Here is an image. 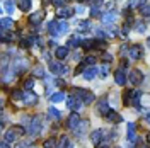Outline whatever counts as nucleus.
<instances>
[{
    "instance_id": "f257e3e1",
    "label": "nucleus",
    "mask_w": 150,
    "mask_h": 148,
    "mask_svg": "<svg viewBox=\"0 0 150 148\" xmlns=\"http://www.w3.org/2000/svg\"><path fill=\"white\" fill-rule=\"evenodd\" d=\"M22 135H26V126L24 124H14L12 128L5 131V135H4V141H7L9 145L12 143H17V140L22 136Z\"/></svg>"
},
{
    "instance_id": "f03ea898",
    "label": "nucleus",
    "mask_w": 150,
    "mask_h": 148,
    "mask_svg": "<svg viewBox=\"0 0 150 148\" xmlns=\"http://www.w3.org/2000/svg\"><path fill=\"white\" fill-rule=\"evenodd\" d=\"M72 95H75L77 99H80V101L84 102V104H92L94 102V94L91 90H87V89H80V87H74L72 89Z\"/></svg>"
},
{
    "instance_id": "7ed1b4c3",
    "label": "nucleus",
    "mask_w": 150,
    "mask_h": 148,
    "mask_svg": "<svg viewBox=\"0 0 150 148\" xmlns=\"http://www.w3.org/2000/svg\"><path fill=\"white\" fill-rule=\"evenodd\" d=\"M28 65H29L28 60H24V58H17V60H14V61L10 63V73H12V77H14V75L24 73V72L29 68Z\"/></svg>"
},
{
    "instance_id": "20e7f679",
    "label": "nucleus",
    "mask_w": 150,
    "mask_h": 148,
    "mask_svg": "<svg viewBox=\"0 0 150 148\" xmlns=\"http://www.w3.org/2000/svg\"><path fill=\"white\" fill-rule=\"evenodd\" d=\"M41 128H43V121H41V116L38 114V116L33 118V121H31V124H29V128H28L29 136H38L41 133Z\"/></svg>"
},
{
    "instance_id": "39448f33",
    "label": "nucleus",
    "mask_w": 150,
    "mask_h": 148,
    "mask_svg": "<svg viewBox=\"0 0 150 148\" xmlns=\"http://www.w3.org/2000/svg\"><path fill=\"white\" fill-rule=\"evenodd\" d=\"M50 72L53 75H67L68 66H65L62 61H50Z\"/></svg>"
},
{
    "instance_id": "423d86ee",
    "label": "nucleus",
    "mask_w": 150,
    "mask_h": 148,
    "mask_svg": "<svg viewBox=\"0 0 150 148\" xmlns=\"http://www.w3.org/2000/svg\"><path fill=\"white\" fill-rule=\"evenodd\" d=\"M104 26H114V22L118 20V12L116 10H106L103 16H101Z\"/></svg>"
},
{
    "instance_id": "0eeeda50",
    "label": "nucleus",
    "mask_w": 150,
    "mask_h": 148,
    "mask_svg": "<svg viewBox=\"0 0 150 148\" xmlns=\"http://www.w3.org/2000/svg\"><path fill=\"white\" fill-rule=\"evenodd\" d=\"M65 102H67V107L68 109H72V111H79V109H82V106H84V102L80 101V99H77L75 95H68L65 99Z\"/></svg>"
},
{
    "instance_id": "6e6552de",
    "label": "nucleus",
    "mask_w": 150,
    "mask_h": 148,
    "mask_svg": "<svg viewBox=\"0 0 150 148\" xmlns=\"http://www.w3.org/2000/svg\"><path fill=\"white\" fill-rule=\"evenodd\" d=\"M103 140H106V135H104V130H94L91 131V141H92L94 147H101V143H103Z\"/></svg>"
},
{
    "instance_id": "1a4fd4ad",
    "label": "nucleus",
    "mask_w": 150,
    "mask_h": 148,
    "mask_svg": "<svg viewBox=\"0 0 150 148\" xmlns=\"http://www.w3.org/2000/svg\"><path fill=\"white\" fill-rule=\"evenodd\" d=\"M128 82H130L133 87L142 85V82H143V73H142L140 70H131V73L128 75Z\"/></svg>"
},
{
    "instance_id": "9d476101",
    "label": "nucleus",
    "mask_w": 150,
    "mask_h": 148,
    "mask_svg": "<svg viewBox=\"0 0 150 148\" xmlns=\"http://www.w3.org/2000/svg\"><path fill=\"white\" fill-rule=\"evenodd\" d=\"M128 56H130L131 60L138 61L142 56H143V48H142L140 44H131V46H130V51H128Z\"/></svg>"
},
{
    "instance_id": "9b49d317",
    "label": "nucleus",
    "mask_w": 150,
    "mask_h": 148,
    "mask_svg": "<svg viewBox=\"0 0 150 148\" xmlns=\"http://www.w3.org/2000/svg\"><path fill=\"white\" fill-rule=\"evenodd\" d=\"M87 130H89V121H87V119H82V121H80V124H79V126L74 130V135L77 136V138L82 140V138L85 136Z\"/></svg>"
},
{
    "instance_id": "f8f14e48",
    "label": "nucleus",
    "mask_w": 150,
    "mask_h": 148,
    "mask_svg": "<svg viewBox=\"0 0 150 148\" xmlns=\"http://www.w3.org/2000/svg\"><path fill=\"white\" fill-rule=\"evenodd\" d=\"M80 121H82V119H80V114H77V112H72V114L68 116V119H67V128L74 131L75 128L80 124Z\"/></svg>"
},
{
    "instance_id": "ddd939ff",
    "label": "nucleus",
    "mask_w": 150,
    "mask_h": 148,
    "mask_svg": "<svg viewBox=\"0 0 150 148\" xmlns=\"http://www.w3.org/2000/svg\"><path fill=\"white\" fill-rule=\"evenodd\" d=\"M114 82H116V85H125V83L128 82V77H126V72L123 70V68H118L116 72H114Z\"/></svg>"
},
{
    "instance_id": "4468645a",
    "label": "nucleus",
    "mask_w": 150,
    "mask_h": 148,
    "mask_svg": "<svg viewBox=\"0 0 150 148\" xmlns=\"http://www.w3.org/2000/svg\"><path fill=\"white\" fill-rule=\"evenodd\" d=\"M38 101H39V99H38V95L34 92H31V90L26 92V90H24V99H22V102H24L26 106H36Z\"/></svg>"
},
{
    "instance_id": "2eb2a0df",
    "label": "nucleus",
    "mask_w": 150,
    "mask_h": 148,
    "mask_svg": "<svg viewBox=\"0 0 150 148\" xmlns=\"http://www.w3.org/2000/svg\"><path fill=\"white\" fill-rule=\"evenodd\" d=\"M109 111H111V107H109V104H108V97L99 99V102H97V112H99L101 116H106Z\"/></svg>"
},
{
    "instance_id": "dca6fc26",
    "label": "nucleus",
    "mask_w": 150,
    "mask_h": 148,
    "mask_svg": "<svg viewBox=\"0 0 150 148\" xmlns=\"http://www.w3.org/2000/svg\"><path fill=\"white\" fill-rule=\"evenodd\" d=\"M75 14V9H70V7H60L58 12H56V17L60 19H70Z\"/></svg>"
},
{
    "instance_id": "f3484780",
    "label": "nucleus",
    "mask_w": 150,
    "mask_h": 148,
    "mask_svg": "<svg viewBox=\"0 0 150 148\" xmlns=\"http://www.w3.org/2000/svg\"><path fill=\"white\" fill-rule=\"evenodd\" d=\"M128 141H130L131 145L138 141V136H137V126H135V123H128Z\"/></svg>"
},
{
    "instance_id": "a211bd4d",
    "label": "nucleus",
    "mask_w": 150,
    "mask_h": 148,
    "mask_svg": "<svg viewBox=\"0 0 150 148\" xmlns=\"http://www.w3.org/2000/svg\"><path fill=\"white\" fill-rule=\"evenodd\" d=\"M43 19H45V12H43V10H38V12H34V14H31V16H29L28 20H29V24L38 26V24H39Z\"/></svg>"
},
{
    "instance_id": "6ab92c4d",
    "label": "nucleus",
    "mask_w": 150,
    "mask_h": 148,
    "mask_svg": "<svg viewBox=\"0 0 150 148\" xmlns=\"http://www.w3.org/2000/svg\"><path fill=\"white\" fill-rule=\"evenodd\" d=\"M55 56H56V60H58V61L65 60L67 56H68V46H56Z\"/></svg>"
},
{
    "instance_id": "aec40b11",
    "label": "nucleus",
    "mask_w": 150,
    "mask_h": 148,
    "mask_svg": "<svg viewBox=\"0 0 150 148\" xmlns=\"http://www.w3.org/2000/svg\"><path fill=\"white\" fill-rule=\"evenodd\" d=\"M104 118H106V121H109V123H114V124H116V123H121V121H123V118H121V116H120V114H118L116 111H114V109H111V111L108 112Z\"/></svg>"
},
{
    "instance_id": "412c9836",
    "label": "nucleus",
    "mask_w": 150,
    "mask_h": 148,
    "mask_svg": "<svg viewBox=\"0 0 150 148\" xmlns=\"http://www.w3.org/2000/svg\"><path fill=\"white\" fill-rule=\"evenodd\" d=\"M96 77H97V66H87L85 72H84V78L91 82V80H94Z\"/></svg>"
},
{
    "instance_id": "4be33fe9",
    "label": "nucleus",
    "mask_w": 150,
    "mask_h": 148,
    "mask_svg": "<svg viewBox=\"0 0 150 148\" xmlns=\"http://www.w3.org/2000/svg\"><path fill=\"white\" fill-rule=\"evenodd\" d=\"M46 31H48V34H50L51 37L60 36V34H58V22H56V20H51V22H48Z\"/></svg>"
},
{
    "instance_id": "5701e85b",
    "label": "nucleus",
    "mask_w": 150,
    "mask_h": 148,
    "mask_svg": "<svg viewBox=\"0 0 150 148\" xmlns=\"http://www.w3.org/2000/svg\"><path fill=\"white\" fill-rule=\"evenodd\" d=\"M150 107V94H143L142 95V101H140V107L137 109L138 112H143V109Z\"/></svg>"
},
{
    "instance_id": "b1692460",
    "label": "nucleus",
    "mask_w": 150,
    "mask_h": 148,
    "mask_svg": "<svg viewBox=\"0 0 150 148\" xmlns=\"http://www.w3.org/2000/svg\"><path fill=\"white\" fill-rule=\"evenodd\" d=\"M0 26H2V31H9V29L14 27V20H12V17H2Z\"/></svg>"
},
{
    "instance_id": "393cba45",
    "label": "nucleus",
    "mask_w": 150,
    "mask_h": 148,
    "mask_svg": "<svg viewBox=\"0 0 150 148\" xmlns=\"http://www.w3.org/2000/svg\"><path fill=\"white\" fill-rule=\"evenodd\" d=\"M16 2H17V7L22 10V12H29V10H31V5H33L31 0H16Z\"/></svg>"
},
{
    "instance_id": "a878e982",
    "label": "nucleus",
    "mask_w": 150,
    "mask_h": 148,
    "mask_svg": "<svg viewBox=\"0 0 150 148\" xmlns=\"http://www.w3.org/2000/svg\"><path fill=\"white\" fill-rule=\"evenodd\" d=\"M65 101V94L63 92H55L50 95V102L51 104H56V102H63Z\"/></svg>"
},
{
    "instance_id": "bb28decb",
    "label": "nucleus",
    "mask_w": 150,
    "mask_h": 148,
    "mask_svg": "<svg viewBox=\"0 0 150 148\" xmlns=\"http://www.w3.org/2000/svg\"><path fill=\"white\" fill-rule=\"evenodd\" d=\"M16 4H17V2H14V0H5V2H4V10L12 16V12L16 10Z\"/></svg>"
},
{
    "instance_id": "cd10ccee",
    "label": "nucleus",
    "mask_w": 150,
    "mask_h": 148,
    "mask_svg": "<svg viewBox=\"0 0 150 148\" xmlns=\"http://www.w3.org/2000/svg\"><path fill=\"white\" fill-rule=\"evenodd\" d=\"M68 31H70V26H68V22H67V20L58 22V34H60V36H65Z\"/></svg>"
},
{
    "instance_id": "c85d7f7f",
    "label": "nucleus",
    "mask_w": 150,
    "mask_h": 148,
    "mask_svg": "<svg viewBox=\"0 0 150 148\" xmlns=\"http://www.w3.org/2000/svg\"><path fill=\"white\" fill-rule=\"evenodd\" d=\"M80 44H84V39H82V37L72 36L68 39V48H77V46H80Z\"/></svg>"
},
{
    "instance_id": "c756f323",
    "label": "nucleus",
    "mask_w": 150,
    "mask_h": 148,
    "mask_svg": "<svg viewBox=\"0 0 150 148\" xmlns=\"http://www.w3.org/2000/svg\"><path fill=\"white\" fill-rule=\"evenodd\" d=\"M70 147V140L67 135H62L60 140H58V143H56V148H68Z\"/></svg>"
},
{
    "instance_id": "7c9ffc66",
    "label": "nucleus",
    "mask_w": 150,
    "mask_h": 148,
    "mask_svg": "<svg viewBox=\"0 0 150 148\" xmlns=\"http://www.w3.org/2000/svg\"><path fill=\"white\" fill-rule=\"evenodd\" d=\"M77 29H79V32H89L91 31V22L89 20H80Z\"/></svg>"
},
{
    "instance_id": "2f4dec72",
    "label": "nucleus",
    "mask_w": 150,
    "mask_h": 148,
    "mask_svg": "<svg viewBox=\"0 0 150 148\" xmlns=\"http://www.w3.org/2000/svg\"><path fill=\"white\" fill-rule=\"evenodd\" d=\"M135 31H137V32H140V34H143V32L147 31L145 22H143V20H137V22H135Z\"/></svg>"
},
{
    "instance_id": "473e14b6",
    "label": "nucleus",
    "mask_w": 150,
    "mask_h": 148,
    "mask_svg": "<svg viewBox=\"0 0 150 148\" xmlns=\"http://www.w3.org/2000/svg\"><path fill=\"white\" fill-rule=\"evenodd\" d=\"M10 97H12L14 101H22V99H24V92H22V90H19V89H16V90H12Z\"/></svg>"
},
{
    "instance_id": "72a5a7b5",
    "label": "nucleus",
    "mask_w": 150,
    "mask_h": 148,
    "mask_svg": "<svg viewBox=\"0 0 150 148\" xmlns=\"http://www.w3.org/2000/svg\"><path fill=\"white\" fill-rule=\"evenodd\" d=\"M82 65L84 66H94L96 65V56H87L82 60Z\"/></svg>"
},
{
    "instance_id": "f704fd0d",
    "label": "nucleus",
    "mask_w": 150,
    "mask_h": 148,
    "mask_svg": "<svg viewBox=\"0 0 150 148\" xmlns=\"http://www.w3.org/2000/svg\"><path fill=\"white\" fill-rule=\"evenodd\" d=\"M140 14L143 17H150V4H143L140 7Z\"/></svg>"
},
{
    "instance_id": "c9c22d12",
    "label": "nucleus",
    "mask_w": 150,
    "mask_h": 148,
    "mask_svg": "<svg viewBox=\"0 0 150 148\" xmlns=\"http://www.w3.org/2000/svg\"><path fill=\"white\" fill-rule=\"evenodd\" d=\"M48 116H50V118H55V119H60V118H62V112L56 111L55 107H50V109H48Z\"/></svg>"
},
{
    "instance_id": "e433bc0d",
    "label": "nucleus",
    "mask_w": 150,
    "mask_h": 148,
    "mask_svg": "<svg viewBox=\"0 0 150 148\" xmlns=\"http://www.w3.org/2000/svg\"><path fill=\"white\" fill-rule=\"evenodd\" d=\"M33 73L36 75V77H45V68H43L41 65H38L36 68L33 70Z\"/></svg>"
},
{
    "instance_id": "4c0bfd02",
    "label": "nucleus",
    "mask_w": 150,
    "mask_h": 148,
    "mask_svg": "<svg viewBox=\"0 0 150 148\" xmlns=\"http://www.w3.org/2000/svg\"><path fill=\"white\" fill-rule=\"evenodd\" d=\"M101 9L99 7H91V17H101Z\"/></svg>"
},
{
    "instance_id": "58836bf2",
    "label": "nucleus",
    "mask_w": 150,
    "mask_h": 148,
    "mask_svg": "<svg viewBox=\"0 0 150 148\" xmlns=\"http://www.w3.org/2000/svg\"><path fill=\"white\" fill-rule=\"evenodd\" d=\"M55 147V138L51 136V138H48L45 143H43V148H53Z\"/></svg>"
},
{
    "instance_id": "ea45409f",
    "label": "nucleus",
    "mask_w": 150,
    "mask_h": 148,
    "mask_svg": "<svg viewBox=\"0 0 150 148\" xmlns=\"http://www.w3.org/2000/svg\"><path fill=\"white\" fill-rule=\"evenodd\" d=\"M128 51H130V46H128V44H121V46H120V55L121 56H126Z\"/></svg>"
},
{
    "instance_id": "a19ab883",
    "label": "nucleus",
    "mask_w": 150,
    "mask_h": 148,
    "mask_svg": "<svg viewBox=\"0 0 150 148\" xmlns=\"http://www.w3.org/2000/svg\"><path fill=\"white\" fill-rule=\"evenodd\" d=\"M108 75H109V65H103V66H101V77L106 78Z\"/></svg>"
},
{
    "instance_id": "79ce46f5",
    "label": "nucleus",
    "mask_w": 150,
    "mask_h": 148,
    "mask_svg": "<svg viewBox=\"0 0 150 148\" xmlns=\"http://www.w3.org/2000/svg\"><path fill=\"white\" fill-rule=\"evenodd\" d=\"M14 148H29V141H26V140H21V141H17L16 143V147Z\"/></svg>"
},
{
    "instance_id": "37998d69",
    "label": "nucleus",
    "mask_w": 150,
    "mask_h": 148,
    "mask_svg": "<svg viewBox=\"0 0 150 148\" xmlns=\"http://www.w3.org/2000/svg\"><path fill=\"white\" fill-rule=\"evenodd\" d=\"M50 2H51L55 7H58V9H60V7H65V4H67V0H50Z\"/></svg>"
},
{
    "instance_id": "c03bdc74",
    "label": "nucleus",
    "mask_w": 150,
    "mask_h": 148,
    "mask_svg": "<svg viewBox=\"0 0 150 148\" xmlns=\"http://www.w3.org/2000/svg\"><path fill=\"white\" fill-rule=\"evenodd\" d=\"M34 87V78H28L26 82H24V89H28V90H31Z\"/></svg>"
},
{
    "instance_id": "a18cd8bd",
    "label": "nucleus",
    "mask_w": 150,
    "mask_h": 148,
    "mask_svg": "<svg viewBox=\"0 0 150 148\" xmlns=\"http://www.w3.org/2000/svg\"><path fill=\"white\" fill-rule=\"evenodd\" d=\"M103 61H104V63H108V65H109V63L112 61V56L109 55V53H103Z\"/></svg>"
},
{
    "instance_id": "49530a36",
    "label": "nucleus",
    "mask_w": 150,
    "mask_h": 148,
    "mask_svg": "<svg viewBox=\"0 0 150 148\" xmlns=\"http://www.w3.org/2000/svg\"><path fill=\"white\" fill-rule=\"evenodd\" d=\"M5 123H7V116L5 112H2V128H5Z\"/></svg>"
},
{
    "instance_id": "de8ad7c7",
    "label": "nucleus",
    "mask_w": 150,
    "mask_h": 148,
    "mask_svg": "<svg viewBox=\"0 0 150 148\" xmlns=\"http://www.w3.org/2000/svg\"><path fill=\"white\" fill-rule=\"evenodd\" d=\"M75 12H79V14H82V12H84V7H82V5H77V7H75Z\"/></svg>"
},
{
    "instance_id": "09e8293b",
    "label": "nucleus",
    "mask_w": 150,
    "mask_h": 148,
    "mask_svg": "<svg viewBox=\"0 0 150 148\" xmlns=\"http://www.w3.org/2000/svg\"><path fill=\"white\" fill-rule=\"evenodd\" d=\"M0 148H9V143H7V141H2V145H0Z\"/></svg>"
},
{
    "instance_id": "8fccbe9b",
    "label": "nucleus",
    "mask_w": 150,
    "mask_h": 148,
    "mask_svg": "<svg viewBox=\"0 0 150 148\" xmlns=\"http://www.w3.org/2000/svg\"><path fill=\"white\" fill-rule=\"evenodd\" d=\"M145 123H147V124H149V126H150V112H149V114H147V118H145Z\"/></svg>"
},
{
    "instance_id": "3c124183",
    "label": "nucleus",
    "mask_w": 150,
    "mask_h": 148,
    "mask_svg": "<svg viewBox=\"0 0 150 148\" xmlns=\"http://www.w3.org/2000/svg\"><path fill=\"white\" fill-rule=\"evenodd\" d=\"M147 143H149V145H150V133H149V135H147Z\"/></svg>"
},
{
    "instance_id": "603ef678",
    "label": "nucleus",
    "mask_w": 150,
    "mask_h": 148,
    "mask_svg": "<svg viewBox=\"0 0 150 148\" xmlns=\"http://www.w3.org/2000/svg\"><path fill=\"white\" fill-rule=\"evenodd\" d=\"M99 148H109V145H101Z\"/></svg>"
},
{
    "instance_id": "864d4df0",
    "label": "nucleus",
    "mask_w": 150,
    "mask_h": 148,
    "mask_svg": "<svg viewBox=\"0 0 150 148\" xmlns=\"http://www.w3.org/2000/svg\"><path fill=\"white\" fill-rule=\"evenodd\" d=\"M147 44H149V48H150V36H149V39H147Z\"/></svg>"
},
{
    "instance_id": "5fc2aeb1",
    "label": "nucleus",
    "mask_w": 150,
    "mask_h": 148,
    "mask_svg": "<svg viewBox=\"0 0 150 148\" xmlns=\"http://www.w3.org/2000/svg\"><path fill=\"white\" fill-rule=\"evenodd\" d=\"M118 148H121V147H118Z\"/></svg>"
}]
</instances>
